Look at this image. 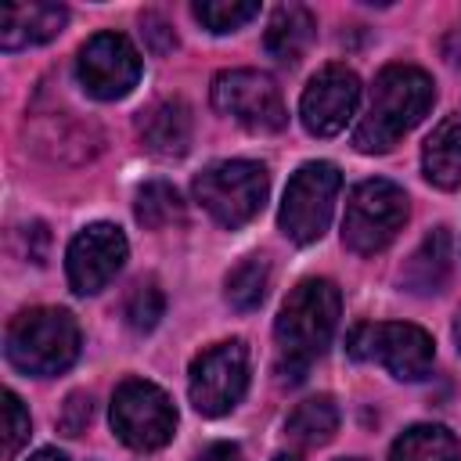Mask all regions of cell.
Here are the masks:
<instances>
[{"label": "cell", "instance_id": "obj_11", "mask_svg": "<svg viewBox=\"0 0 461 461\" xmlns=\"http://www.w3.org/2000/svg\"><path fill=\"white\" fill-rule=\"evenodd\" d=\"M76 76L97 101L126 97L140 79V54L122 32H97L79 47Z\"/></svg>", "mask_w": 461, "mask_h": 461}, {"label": "cell", "instance_id": "obj_30", "mask_svg": "<svg viewBox=\"0 0 461 461\" xmlns=\"http://www.w3.org/2000/svg\"><path fill=\"white\" fill-rule=\"evenodd\" d=\"M454 342H457V349H461V310H457V317H454Z\"/></svg>", "mask_w": 461, "mask_h": 461}, {"label": "cell", "instance_id": "obj_17", "mask_svg": "<svg viewBox=\"0 0 461 461\" xmlns=\"http://www.w3.org/2000/svg\"><path fill=\"white\" fill-rule=\"evenodd\" d=\"M421 173L432 187L454 191L461 187V119L447 115L421 148Z\"/></svg>", "mask_w": 461, "mask_h": 461}, {"label": "cell", "instance_id": "obj_29", "mask_svg": "<svg viewBox=\"0 0 461 461\" xmlns=\"http://www.w3.org/2000/svg\"><path fill=\"white\" fill-rule=\"evenodd\" d=\"M29 461H68V457H65L61 450H36Z\"/></svg>", "mask_w": 461, "mask_h": 461}, {"label": "cell", "instance_id": "obj_9", "mask_svg": "<svg viewBox=\"0 0 461 461\" xmlns=\"http://www.w3.org/2000/svg\"><path fill=\"white\" fill-rule=\"evenodd\" d=\"M212 108L252 133H277L288 122L277 83L256 68H227L212 79Z\"/></svg>", "mask_w": 461, "mask_h": 461}, {"label": "cell", "instance_id": "obj_21", "mask_svg": "<svg viewBox=\"0 0 461 461\" xmlns=\"http://www.w3.org/2000/svg\"><path fill=\"white\" fill-rule=\"evenodd\" d=\"M133 212H137V223H140V227H148V230H162V227L184 220V202H180V194H176L173 184H166V180H151V184H144V187L137 191V205H133Z\"/></svg>", "mask_w": 461, "mask_h": 461}, {"label": "cell", "instance_id": "obj_5", "mask_svg": "<svg viewBox=\"0 0 461 461\" xmlns=\"http://www.w3.org/2000/svg\"><path fill=\"white\" fill-rule=\"evenodd\" d=\"M407 223V194L393 180H364L349 194L346 216H342V245L357 256L382 252Z\"/></svg>", "mask_w": 461, "mask_h": 461}, {"label": "cell", "instance_id": "obj_6", "mask_svg": "<svg viewBox=\"0 0 461 461\" xmlns=\"http://www.w3.org/2000/svg\"><path fill=\"white\" fill-rule=\"evenodd\" d=\"M342 187V173L331 162H306L292 173L288 187H285V202L277 212V223L285 230V238H292L295 245H310L317 241L335 212V194Z\"/></svg>", "mask_w": 461, "mask_h": 461}, {"label": "cell", "instance_id": "obj_16", "mask_svg": "<svg viewBox=\"0 0 461 461\" xmlns=\"http://www.w3.org/2000/svg\"><path fill=\"white\" fill-rule=\"evenodd\" d=\"M313 36H317V18L303 4H281L267 22L263 47L281 65H295L313 47Z\"/></svg>", "mask_w": 461, "mask_h": 461}, {"label": "cell", "instance_id": "obj_15", "mask_svg": "<svg viewBox=\"0 0 461 461\" xmlns=\"http://www.w3.org/2000/svg\"><path fill=\"white\" fill-rule=\"evenodd\" d=\"M140 140L155 158H180L191 144V108L180 97H166L140 119Z\"/></svg>", "mask_w": 461, "mask_h": 461}, {"label": "cell", "instance_id": "obj_31", "mask_svg": "<svg viewBox=\"0 0 461 461\" xmlns=\"http://www.w3.org/2000/svg\"><path fill=\"white\" fill-rule=\"evenodd\" d=\"M274 461H295V457H288V454H277V457H274Z\"/></svg>", "mask_w": 461, "mask_h": 461}, {"label": "cell", "instance_id": "obj_25", "mask_svg": "<svg viewBox=\"0 0 461 461\" xmlns=\"http://www.w3.org/2000/svg\"><path fill=\"white\" fill-rule=\"evenodd\" d=\"M25 439H29V411H25L22 400L7 389V393H4V454L14 457Z\"/></svg>", "mask_w": 461, "mask_h": 461}, {"label": "cell", "instance_id": "obj_24", "mask_svg": "<svg viewBox=\"0 0 461 461\" xmlns=\"http://www.w3.org/2000/svg\"><path fill=\"white\" fill-rule=\"evenodd\" d=\"M162 310H166V299H162L158 285L155 281H140V285H133V292L126 299V324L133 331H151L158 324Z\"/></svg>", "mask_w": 461, "mask_h": 461}, {"label": "cell", "instance_id": "obj_8", "mask_svg": "<svg viewBox=\"0 0 461 461\" xmlns=\"http://www.w3.org/2000/svg\"><path fill=\"white\" fill-rule=\"evenodd\" d=\"M112 429L133 450H158L173 439L176 407L155 382L126 378L112 396Z\"/></svg>", "mask_w": 461, "mask_h": 461}, {"label": "cell", "instance_id": "obj_12", "mask_svg": "<svg viewBox=\"0 0 461 461\" xmlns=\"http://www.w3.org/2000/svg\"><path fill=\"white\" fill-rule=\"evenodd\" d=\"M360 79L346 65H324L299 97V119L313 137H335L357 112Z\"/></svg>", "mask_w": 461, "mask_h": 461}, {"label": "cell", "instance_id": "obj_18", "mask_svg": "<svg viewBox=\"0 0 461 461\" xmlns=\"http://www.w3.org/2000/svg\"><path fill=\"white\" fill-rule=\"evenodd\" d=\"M450 274V234L447 227H436L425 234V241L414 249V256L407 259V267L400 270V281L418 292V295H429V292H439L443 281Z\"/></svg>", "mask_w": 461, "mask_h": 461}, {"label": "cell", "instance_id": "obj_26", "mask_svg": "<svg viewBox=\"0 0 461 461\" xmlns=\"http://www.w3.org/2000/svg\"><path fill=\"white\" fill-rule=\"evenodd\" d=\"M86 421H90V396L86 393H72L65 400V411H61L58 425H61L65 436H79L86 429Z\"/></svg>", "mask_w": 461, "mask_h": 461}, {"label": "cell", "instance_id": "obj_7", "mask_svg": "<svg viewBox=\"0 0 461 461\" xmlns=\"http://www.w3.org/2000/svg\"><path fill=\"white\" fill-rule=\"evenodd\" d=\"M346 349L353 360L382 364L400 382H418L432 371V339L418 324H400V321L360 324L353 328Z\"/></svg>", "mask_w": 461, "mask_h": 461}, {"label": "cell", "instance_id": "obj_13", "mask_svg": "<svg viewBox=\"0 0 461 461\" xmlns=\"http://www.w3.org/2000/svg\"><path fill=\"white\" fill-rule=\"evenodd\" d=\"M126 259V238L115 223H90L83 227L65 256V270H68V285L79 295H94L101 292L122 267Z\"/></svg>", "mask_w": 461, "mask_h": 461}, {"label": "cell", "instance_id": "obj_10", "mask_svg": "<svg viewBox=\"0 0 461 461\" xmlns=\"http://www.w3.org/2000/svg\"><path fill=\"white\" fill-rule=\"evenodd\" d=\"M245 389H249V353L238 339L220 342L191 360L187 393H191V403L198 414L220 418V414L234 411L241 403Z\"/></svg>", "mask_w": 461, "mask_h": 461}, {"label": "cell", "instance_id": "obj_32", "mask_svg": "<svg viewBox=\"0 0 461 461\" xmlns=\"http://www.w3.org/2000/svg\"><path fill=\"white\" fill-rule=\"evenodd\" d=\"M346 461H360V457H346Z\"/></svg>", "mask_w": 461, "mask_h": 461}, {"label": "cell", "instance_id": "obj_20", "mask_svg": "<svg viewBox=\"0 0 461 461\" xmlns=\"http://www.w3.org/2000/svg\"><path fill=\"white\" fill-rule=\"evenodd\" d=\"M389 461H457V439L443 425H414L396 436Z\"/></svg>", "mask_w": 461, "mask_h": 461}, {"label": "cell", "instance_id": "obj_27", "mask_svg": "<svg viewBox=\"0 0 461 461\" xmlns=\"http://www.w3.org/2000/svg\"><path fill=\"white\" fill-rule=\"evenodd\" d=\"M144 32H148V40H151V50H155V54H166L169 47H176L173 29H169L158 14H144Z\"/></svg>", "mask_w": 461, "mask_h": 461}, {"label": "cell", "instance_id": "obj_19", "mask_svg": "<svg viewBox=\"0 0 461 461\" xmlns=\"http://www.w3.org/2000/svg\"><path fill=\"white\" fill-rule=\"evenodd\" d=\"M335 429H339V411H335V403L328 396L303 400L285 421V436L292 443H299V447H321V443H328L335 436Z\"/></svg>", "mask_w": 461, "mask_h": 461}, {"label": "cell", "instance_id": "obj_2", "mask_svg": "<svg viewBox=\"0 0 461 461\" xmlns=\"http://www.w3.org/2000/svg\"><path fill=\"white\" fill-rule=\"evenodd\" d=\"M432 101H436V86H432L429 72H421L414 65L382 68L375 79L367 112L353 130V148L364 155H382V151L396 148L400 137H407L425 119Z\"/></svg>", "mask_w": 461, "mask_h": 461}, {"label": "cell", "instance_id": "obj_28", "mask_svg": "<svg viewBox=\"0 0 461 461\" xmlns=\"http://www.w3.org/2000/svg\"><path fill=\"white\" fill-rule=\"evenodd\" d=\"M198 461H241V450L234 443H209L198 454Z\"/></svg>", "mask_w": 461, "mask_h": 461}, {"label": "cell", "instance_id": "obj_3", "mask_svg": "<svg viewBox=\"0 0 461 461\" xmlns=\"http://www.w3.org/2000/svg\"><path fill=\"white\" fill-rule=\"evenodd\" d=\"M7 360L36 378L65 371L79 353V324L68 310L58 306H36L22 310L4 335Z\"/></svg>", "mask_w": 461, "mask_h": 461}, {"label": "cell", "instance_id": "obj_23", "mask_svg": "<svg viewBox=\"0 0 461 461\" xmlns=\"http://www.w3.org/2000/svg\"><path fill=\"white\" fill-rule=\"evenodd\" d=\"M191 11L209 32H234L259 14V4H252V0H198Z\"/></svg>", "mask_w": 461, "mask_h": 461}, {"label": "cell", "instance_id": "obj_1", "mask_svg": "<svg viewBox=\"0 0 461 461\" xmlns=\"http://www.w3.org/2000/svg\"><path fill=\"white\" fill-rule=\"evenodd\" d=\"M339 288L324 277H306L299 281L288 299L281 303V313L274 321V339H277V375L288 382H299L306 367L328 349L335 324H339Z\"/></svg>", "mask_w": 461, "mask_h": 461}, {"label": "cell", "instance_id": "obj_4", "mask_svg": "<svg viewBox=\"0 0 461 461\" xmlns=\"http://www.w3.org/2000/svg\"><path fill=\"white\" fill-rule=\"evenodd\" d=\"M267 187H270L267 169L245 158L212 162L194 176V198L220 227H230V230L249 223L263 209Z\"/></svg>", "mask_w": 461, "mask_h": 461}, {"label": "cell", "instance_id": "obj_14", "mask_svg": "<svg viewBox=\"0 0 461 461\" xmlns=\"http://www.w3.org/2000/svg\"><path fill=\"white\" fill-rule=\"evenodd\" d=\"M68 22L65 4L54 0H29V4H7L0 11V47L4 50H25L36 43H47L61 32Z\"/></svg>", "mask_w": 461, "mask_h": 461}, {"label": "cell", "instance_id": "obj_22", "mask_svg": "<svg viewBox=\"0 0 461 461\" xmlns=\"http://www.w3.org/2000/svg\"><path fill=\"white\" fill-rule=\"evenodd\" d=\"M267 285H270V267H267V259H263V256H249V259H241V263L227 274L223 295H227V303H230L234 310H256V306L263 303V295H267Z\"/></svg>", "mask_w": 461, "mask_h": 461}]
</instances>
